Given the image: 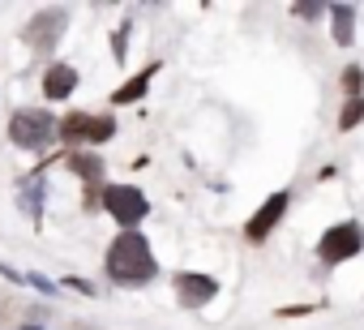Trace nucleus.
I'll return each mask as SVG.
<instances>
[{
  "mask_svg": "<svg viewBox=\"0 0 364 330\" xmlns=\"http://www.w3.org/2000/svg\"><path fill=\"white\" fill-rule=\"evenodd\" d=\"M296 14H300V18H317V14H321V5H296Z\"/></svg>",
  "mask_w": 364,
  "mask_h": 330,
  "instance_id": "obj_16",
  "label": "nucleus"
},
{
  "mask_svg": "<svg viewBox=\"0 0 364 330\" xmlns=\"http://www.w3.org/2000/svg\"><path fill=\"white\" fill-rule=\"evenodd\" d=\"M103 206H107V215H112L116 223H124V228L141 223L146 211H150V202H146L141 189H133V185H107V189H103Z\"/></svg>",
  "mask_w": 364,
  "mask_h": 330,
  "instance_id": "obj_4",
  "label": "nucleus"
},
{
  "mask_svg": "<svg viewBox=\"0 0 364 330\" xmlns=\"http://www.w3.org/2000/svg\"><path fill=\"white\" fill-rule=\"evenodd\" d=\"M154 270H159V262H154V253H150V245H146L141 232H120L112 240V249H107V275L116 283L137 287V283H150Z\"/></svg>",
  "mask_w": 364,
  "mask_h": 330,
  "instance_id": "obj_1",
  "label": "nucleus"
},
{
  "mask_svg": "<svg viewBox=\"0 0 364 330\" xmlns=\"http://www.w3.org/2000/svg\"><path fill=\"white\" fill-rule=\"evenodd\" d=\"M364 120V99L360 95H347V107H343V116H338V129H355Z\"/></svg>",
  "mask_w": 364,
  "mask_h": 330,
  "instance_id": "obj_13",
  "label": "nucleus"
},
{
  "mask_svg": "<svg viewBox=\"0 0 364 330\" xmlns=\"http://www.w3.org/2000/svg\"><path fill=\"white\" fill-rule=\"evenodd\" d=\"M129 31H133L129 22H124V26L116 31V56H120V60H124V43H129Z\"/></svg>",
  "mask_w": 364,
  "mask_h": 330,
  "instance_id": "obj_15",
  "label": "nucleus"
},
{
  "mask_svg": "<svg viewBox=\"0 0 364 330\" xmlns=\"http://www.w3.org/2000/svg\"><path fill=\"white\" fill-rule=\"evenodd\" d=\"M73 90H77V69L73 65H48V73H43V99L60 103Z\"/></svg>",
  "mask_w": 364,
  "mask_h": 330,
  "instance_id": "obj_9",
  "label": "nucleus"
},
{
  "mask_svg": "<svg viewBox=\"0 0 364 330\" xmlns=\"http://www.w3.org/2000/svg\"><path fill=\"white\" fill-rule=\"evenodd\" d=\"M171 287H176V296H180V304H185V309H202V304L215 300V292H219V283H215L210 275H189V270H180V275L171 279Z\"/></svg>",
  "mask_w": 364,
  "mask_h": 330,
  "instance_id": "obj_7",
  "label": "nucleus"
},
{
  "mask_svg": "<svg viewBox=\"0 0 364 330\" xmlns=\"http://www.w3.org/2000/svg\"><path fill=\"white\" fill-rule=\"evenodd\" d=\"M360 82H364V73H360V69H347V73H343V86H347L351 95L360 90Z\"/></svg>",
  "mask_w": 364,
  "mask_h": 330,
  "instance_id": "obj_14",
  "label": "nucleus"
},
{
  "mask_svg": "<svg viewBox=\"0 0 364 330\" xmlns=\"http://www.w3.org/2000/svg\"><path fill=\"white\" fill-rule=\"evenodd\" d=\"M65 26H69V14H65V9H43V14L26 26V43H31L35 52H48V48L60 43Z\"/></svg>",
  "mask_w": 364,
  "mask_h": 330,
  "instance_id": "obj_6",
  "label": "nucleus"
},
{
  "mask_svg": "<svg viewBox=\"0 0 364 330\" xmlns=\"http://www.w3.org/2000/svg\"><path fill=\"white\" fill-rule=\"evenodd\" d=\"M364 249V228L360 223H334L326 236H321V245H317V257L326 262V266H338V262H347V257H355Z\"/></svg>",
  "mask_w": 364,
  "mask_h": 330,
  "instance_id": "obj_3",
  "label": "nucleus"
},
{
  "mask_svg": "<svg viewBox=\"0 0 364 330\" xmlns=\"http://www.w3.org/2000/svg\"><path fill=\"white\" fill-rule=\"evenodd\" d=\"M330 14H334V43L351 48V39H355V31H351V26H355V9H351V5H334Z\"/></svg>",
  "mask_w": 364,
  "mask_h": 330,
  "instance_id": "obj_12",
  "label": "nucleus"
},
{
  "mask_svg": "<svg viewBox=\"0 0 364 330\" xmlns=\"http://www.w3.org/2000/svg\"><path fill=\"white\" fill-rule=\"evenodd\" d=\"M69 168L90 185V206H99L95 198H99V181H103V163H99L95 154H73V159H69Z\"/></svg>",
  "mask_w": 364,
  "mask_h": 330,
  "instance_id": "obj_10",
  "label": "nucleus"
},
{
  "mask_svg": "<svg viewBox=\"0 0 364 330\" xmlns=\"http://www.w3.org/2000/svg\"><path fill=\"white\" fill-rule=\"evenodd\" d=\"M287 202H291V193H287V189H279L274 198H266V206L245 223V236H249V240H266V236H270V228L287 215Z\"/></svg>",
  "mask_w": 364,
  "mask_h": 330,
  "instance_id": "obj_8",
  "label": "nucleus"
},
{
  "mask_svg": "<svg viewBox=\"0 0 364 330\" xmlns=\"http://www.w3.org/2000/svg\"><path fill=\"white\" fill-rule=\"evenodd\" d=\"M154 73H159V65H146L137 78H129V82L112 95V103H120V107H124V103H137V99L146 95V86H150V78H154Z\"/></svg>",
  "mask_w": 364,
  "mask_h": 330,
  "instance_id": "obj_11",
  "label": "nucleus"
},
{
  "mask_svg": "<svg viewBox=\"0 0 364 330\" xmlns=\"http://www.w3.org/2000/svg\"><path fill=\"white\" fill-rule=\"evenodd\" d=\"M9 137L22 146V150H43L52 137H56V120L39 107H22V112H14V120H9Z\"/></svg>",
  "mask_w": 364,
  "mask_h": 330,
  "instance_id": "obj_2",
  "label": "nucleus"
},
{
  "mask_svg": "<svg viewBox=\"0 0 364 330\" xmlns=\"http://www.w3.org/2000/svg\"><path fill=\"white\" fill-rule=\"evenodd\" d=\"M60 137L65 142H107L112 133H116V116H86V112H69L60 124Z\"/></svg>",
  "mask_w": 364,
  "mask_h": 330,
  "instance_id": "obj_5",
  "label": "nucleus"
},
{
  "mask_svg": "<svg viewBox=\"0 0 364 330\" xmlns=\"http://www.w3.org/2000/svg\"><path fill=\"white\" fill-rule=\"evenodd\" d=\"M26 330H43V326H26Z\"/></svg>",
  "mask_w": 364,
  "mask_h": 330,
  "instance_id": "obj_17",
  "label": "nucleus"
}]
</instances>
